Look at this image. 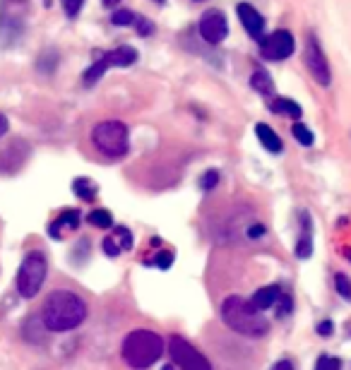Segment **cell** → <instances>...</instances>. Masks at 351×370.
I'll list each match as a JSON object with an SVG mask.
<instances>
[{
  "label": "cell",
  "mask_w": 351,
  "mask_h": 370,
  "mask_svg": "<svg viewBox=\"0 0 351 370\" xmlns=\"http://www.w3.org/2000/svg\"><path fill=\"white\" fill-rule=\"evenodd\" d=\"M111 22L116 24V27H125V24H133L135 22V15L133 10H116V12L111 15Z\"/></svg>",
  "instance_id": "cell-26"
},
{
  "label": "cell",
  "mask_w": 351,
  "mask_h": 370,
  "mask_svg": "<svg viewBox=\"0 0 351 370\" xmlns=\"http://www.w3.org/2000/svg\"><path fill=\"white\" fill-rule=\"evenodd\" d=\"M236 12H238V19L243 24V29L248 32L250 39L260 41L265 37V17L253 8L250 3H238L236 5Z\"/></svg>",
  "instance_id": "cell-11"
},
{
  "label": "cell",
  "mask_w": 351,
  "mask_h": 370,
  "mask_svg": "<svg viewBox=\"0 0 351 370\" xmlns=\"http://www.w3.org/2000/svg\"><path fill=\"white\" fill-rule=\"evenodd\" d=\"M250 87L255 89L258 94H263V96H267V94H272V89H274V82H272V77H269V73L267 70H263V68H258L253 75H250Z\"/></svg>",
  "instance_id": "cell-18"
},
{
  "label": "cell",
  "mask_w": 351,
  "mask_h": 370,
  "mask_svg": "<svg viewBox=\"0 0 351 370\" xmlns=\"http://www.w3.org/2000/svg\"><path fill=\"white\" fill-rule=\"evenodd\" d=\"M154 265H157L159 270H169V267L173 265V252H171V250H164V252H159V255L154 257Z\"/></svg>",
  "instance_id": "cell-30"
},
{
  "label": "cell",
  "mask_w": 351,
  "mask_h": 370,
  "mask_svg": "<svg viewBox=\"0 0 351 370\" xmlns=\"http://www.w3.org/2000/svg\"><path fill=\"white\" fill-rule=\"evenodd\" d=\"M87 221L92 226H97V229H111V226H113V216H111V212H108V210H94V212H89Z\"/></svg>",
  "instance_id": "cell-20"
},
{
  "label": "cell",
  "mask_w": 351,
  "mask_h": 370,
  "mask_svg": "<svg viewBox=\"0 0 351 370\" xmlns=\"http://www.w3.org/2000/svg\"><path fill=\"white\" fill-rule=\"evenodd\" d=\"M265 236V226L260 224V221H253V226L248 229V238L250 241H258V238Z\"/></svg>",
  "instance_id": "cell-33"
},
{
  "label": "cell",
  "mask_w": 351,
  "mask_h": 370,
  "mask_svg": "<svg viewBox=\"0 0 351 370\" xmlns=\"http://www.w3.org/2000/svg\"><path fill=\"white\" fill-rule=\"evenodd\" d=\"M84 320H87V303L75 291L60 288V291L48 293V298L44 301L41 322L51 332H70V329H77Z\"/></svg>",
  "instance_id": "cell-1"
},
{
  "label": "cell",
  "mask_w": 351,
  "mask_h": 370,
  "mask_svg": "<svg viewBox=\"0 0 351 370\" xmlns=\"http://www.w3.org/2000/svg\"><path fill=\"white\" fill-rule=\"evenodd\" d=\"M269 111L272 113H277V115H289V118H294V120H298L301 118V106L296 104V101L292 99H287V96H277V99L269 104Z\"/></svg>",
  "instance_id": "cell-17"
},
{
  "label": "cell",
  "mask_w": 351,
  "mask_h": 370,
  "mask_svg": "<svg viewBox=\"0 0 351 370\" xmlns=\"http://www.w3.org/2000/svg\"><path fill=\"white\" fill-rule=\"evenodd\" d=\"M79 212L77 210H65V212H60V216L56 221H53L51 226H48V233H51L56 241H60V238L65 236V233H70V231H75L79 226Z\"/></svg>",
  "instance_id": "cell-13"
},
{
  "label": "cell",
  "mask_w": 351,
  "mask_h": 370,
  "mask_svg": "<svg viewBox=\"0 0 351 370\" xmlns=\"http://www.w3.org/2000/svg\"><path fill=\"white\" fill-rule=\"evenodd\" d=\"M106 70H108V65L104 63L102 58H99V60H94V63H92V68H89L87 73H84V77H82V80H84V84H94L99 77H102L104 73H106Z\"/></svg>",
  "instance_id": "cell-21"
},
{
  "label": "cell",
  "mask_w": 351,
  "mask_h": 370,
  "mask_svg": "<svg viewBox=\"0 0 351 370\" xmlns=\"http://www.w3.org/2000/svg\"><path fill=\"white\" fill-rule=\"evenodd\" d=\"M73 192L79 197V200H84V202H92L94 197H97V192H99V187L94 181H89V178H77L73 183Z\"/></svg>",
  "instance_id": "cell-19"
},
{
  "label": "cell",
  "mask_w": 351,
  "mask_h": 370,
  "mask_svg": "<svg viewBox=\"0 0 351 370\" xmlns=\"http://www.w3.org/2000/svg\"><path fill=\"white\" fill-rule=\"evenodd\" d=\"M46 272H48V262L46 255L41 250H32L24 255L22 265L17 270V291L22 298H34L39 291H41L44 281H46Z\"/></svg>",
  "instance_id": "cell-5"
},
{
  "label": "cell",
  "mask_w": 351,
  "mask_h": 370,
  "mask_svg": "<svg viewBox=\"0 0 351 370\" xmlns=\"http://www.w3.org/2000/svg\"><path fill=\"white\" fill-rule=\"evenodd\" d=\"M113 238L118 241L120 250H130V248H133V233H130V229H125V226H116Z\"/></svg>",
  "instance_id": "cell-23"
},
{
  "label": "cell",
  "mask_w": 351,
  "mask_h": 370,
  "mask_svg": "<svg viewBox=\"0 0 351 370\" xmlns=\"http://www.w3.org/2000/svg\"><path fill=\"white\" fill-rule=\"evenodd\" d=\"M164 339L152 329H133L120 344V356L133 370H147L162 358Z\"/></svg>",
  "instance_id": "cell-3"
},
{
  "label": "cell",
  "mask_w": 351,
  "mask_h": 370,
  "mask_svg": "<svg viewBox=\"0 0 351 370\" xmlns=\"http://www.w3.org/2000/svg\"><path fill=\"white\" fill-rule=\"evenodd\" d=\"M255 135H258L260 145H263L267 151H272V154H279V151L284 149L282 138H279V135L274 133V130L269 128L267 123H258V125H255Z\"/></svg>",
  "instance_id": "cell-16"
},
{
  "label": "cell",
  "mask_w": 351,
  "mask_h": 370,
  "mask_svg": "<svg viewBox=\"0 0 351 370\" xmlns=\"http://www.w3.org/2000/svg\"><path fill=\"white\" fill-rule=\"evenodd\" d=\"M222 320L229 329L250 339H263L269 332V320L263 311L250 306V301L240 296H229L222 303Z\"/></svg>",
  "instance_id": "cell-2"
},
{
  "label": "cell",
  "mask_w": 351,
  "mask_h": 370,
  "mask_svg": "<svg viewBox=\"0 0 351 370\" xmlns=\"http://www.w3.org/2000/svg\"><path fill=\"white\" fill-rule=\"evenodd\" d=\"M282 296V288L277 284H269V286H263L250 296V306L258 308V311H267L277 303V298Z\"/></svg>",
  "instance_id": "cell-15"
},
{
  "label": "cell",
  "mask_w": 351,
  "mask_h": 370,
  "mask_svg": "<svg viewBox=\"0 0 351 370\" xmlns=\"http://www.w3.org/2000/svg\"><path fill=\"white\" fill-rule=\"evenodd\" d=\"M92 142L104 156H108V159H120V156H125L130 149L128 125H125L123 120H102V123L94 125Z\"/></svg>",
  "instance_id": "cell-4"
},
{
  "label": "cell",
  "mask_w": 351,
  "mask_h": 370,
  "mask_svg": "<svg viewBox=\"0 0 351 370\" xmlns=\"http://www.w3.org/2000/svg\"><path fill=\"white\" fill-rule=\"evenodd\" d=\"M60 3H63V10H65L68 17H77L79 10H82V5H84V0H60Z\"/></svg>",
  "instance_id": "cell-29"
},
{
  "label": "cell",
  "mask_w": 351,
  "mask_h": 370,
  "mask_svg": "<svg viewBox=\"0 0 351 370\" xmlns=\"http://www.w3.org/2000/svg\"><path fill=\"white\" fill-rule=\"evenodd\" d=\"M135 24H137V34H140V37H149V34H152V29H154V24L149 22V19H144V17L137 19Z\"/></svg>",
  "instance_id": "cell-32"
},
{
  "label": "cell",
  "mask_w": 351,
  "mask_h": 370,
  "mask_svg": "<svg viewBox=\"0 0 351 370\" xmlns=\"http://www.w3.org/2000/svg\"><path fill=\"white\" fill-rule=\"evenodd\" d=\"M342 252H344V255H347V257H349V262H351V248H344V250H342Z\"/></svg>",
  "instance_id": "cell-38"
},
{
  "label": "cell",
  "mask_w": 351,
  "mask_h": 370,
  "mask_svg": "<svg viewBox=\"0 0 351 370\" xmlns=\"http://www.w3.org/2000/svg\"><path fill=\"white\" fill-rule=\"evenodd\" d=\"M303 63H305V68H308L310 77H313L315 82L320 84V87H330V82H332V73H330V63H328V58H325L323 48H320L318 39H315L313 34H308V39H305Z\"/></svg>",
  "instance_id": "cell-8"
},
{
  "label": "cell",
  "mask_w": 351,
  "mask_h": 370,
  "mask_svg": "<svg viewBox=\"0 0 351 370\" xmlns=\"http://www.w3.org/2000/svg\"><path fill=\"white\" fill-rule=\"evenodd\" d=\"M154 3H164V0H154Z\"/></svg>",
  "instance_id": "cell-40"
},
{
  "label": "cell",
  "mask_w": 351,
  "mask_h": 370,
  "mask_svg": "<svg viewBox=\"0 0 351 370\" xmlns=\"http://www.w3.org/2000/svg\"><path fill=\"white\" fill-rule=\"evenodd\" d=\"M217 183H219V171H207V174H202V178H200L202 190H212Z\"/></svg>",
  "instance_id": "cell-31"
},
{
  "label": "cell",
  "mask_w": 351,
  "mask_h": 370,
  "mask_svg": "<svg viewBox=\"0 0 351 370\" xmlns=\"http://www.w3.org/2000/svg\"><path fill=\"white\" fill-rule=\"evenodd\" d=\"M102 60L108 68H128V65H133L135 60H137V50L133 46H120V48H113V50H108V53H104Z\"/></svg>",
  "instance_id": "cell-14"
},
{
  "label": "cell",
  "mask_w": 351,
  "mask_h": 370,
  "mask_svg": "<svg viewBox=\"0 0 351 370\" xmlns=\"http://www.w3.org/2000/svg\"><path fill=\"white\" fill-rule=\"evenodd\" d=\"M334 332V322L332 320H323L318 324V334L320 337H330V334Z\"/></svg>",
  "instance_id": "cell-34"
},
{
  "label": "cell",
  "mask_w": 351,
  "mask_h": 370,
  "mask_svg": "<svg viewBox=\"0 0 351 370\" xmlns=\"http://www.w3.org/2000/svg\"><path fill=\"white\" fill-rule=\"evenodd\" d=\"M102 248H104V252H106L108 257H118L120 252V246H118V241L113 236H108V238H104V243H102Z\"/></svg>",
  "instance_id": "cell-28"
},
{
  "label": "cell",
  "mask_w": 351,
  "mask_h": 370,
  "mask_svg": "<svg viewBox=\"0 0 351 370\" xmlns=\"http://www.w3.org/2000/svg\"><path fill=\"white\" fill-rule=\"evenodd\" d=\"M292 133H294V138L298 140L303 147H310V145H313V140H315V138H313V133H310V130L305 128L303 123H294Z\"/></svg>",
  "instance_id": "cell-22"
},
{
  "label": "cell",
  "mask_w": 351,
  "mask_h": 370,
  "mask_svg": "<svg viewBox=\"0 0 351 370\" xmlns=\"http://www.w3.org/2000/svg\"><path fill=\"white\" fill-rule=\"evenodd\" d=\"M272 370H296V368L292 361H279V363H274Z\"/></svg>",
  "instance_id": "cell-35"
},
{
  "label": "cell",
  "mask_w": 351,
  "mask_h": 370,
  "mask_svg": "<svg viewBox=\"0 0 351 370\" xmlns=\"http://www.w3.org/2000/svg\"><path fill=\"white\" fill-rule=\"evenodd\" d=\"M277 317L279 320H284V317H289V313H292V308H294V301H292V296H287V293H282V296L277 298Z\"/></svg>",
  "instance_id": "cell-24"
},
{
  "label": "cell",
  "mask_w": 351,
  "mask_h": 370,
  "mask_svg": "<svg viewBox=\"0 0 351 370\" xmlns=\"http://www.w3.org/2000/svg\"><path fill=\"white\" fill-rule=\"evenodd\" d=\"M296 257L301 260H308L313 255V224H310V214L308 212H301V236L296 241Z\"/></svg>",
  "instance_id": "cell-12"
},
{
  "label": "cell",
  "mask_w": 351,
  "mask_h": 370,
  "mask_svg": "<svg viewBox=\"0 0 351 370\" xmlns=\"http://www.w3.org/2000/svg\"><path fill=\"white\" fill-rule=\"evenodd\" d=\"M162 370H173V366H164Z\"/></svg>",
  "instance_id": "cell-39"
},
{
  "label": "cell",
  "mask_w": 351,
  "mask_h": 370,
  "mask_svg": "<svg viewBox=\"0 0 351 370\" xmlns=\"http://www.w3.org/2000/svg\"><path fill=\"white\" fill-rule=\"evenodd\" d=\"M8 128H10V123H8V118H5L3 113H0V138H3L5 133H8Z\"/></svg>",
  "instance_id": "cell-36"
},
{
  "label": "cell",
  "mask_w": 351,
  "mask_h": 370,
  "mask_svg": "<svg viewBox=\"0 0 351 370\" xmlns=\"http://www.w3.org/2000/svg\"><path fill=\"white\" fill-rule=\"evenodd\" d=\"M334 288H337V293L342 298H347V301H351V281L347 275H337L334 277Z\"/></svg>",
  "instance_id": "cell-25"
},
{
  "label": "cell",
  "mask_w": 351,
  "mask_h": 370,
  "mask_svg": "<svg viewBox=\"0 0 351 370\" xmlns=\"http://www.w3.org/2000/svg\"><path fill=\"white\" fill-rule=\"evenodd\" d=\"M315 370H342V361L325 353V356L318 358V363H315Z\"/></svg>",
  "instance_id": "cell-27"
},
{
  "label": "cell",
  "mask_w": 351,
  "mask_h": 370,
  "mask_svg": "<svg viewBox=\"0 0 351 370\" xmlns=\"http://www.w3.org/2000/svg\"><path fill=\"white\" fill-rule=\"evenodd\" d=\"M29 15V0H0V41L15 44L24 32Z\"/></svg>",
  "instance_id": "cell-6"
},
{
  "label": "cell",
  "mask_w": 351,
  "mask_h": 370,
  "mask_svg": "<svg viewBox=\"0 0 351 370\" xmlns=\"http://www.w3.org/2000/svg\"><path fill=\"white\" fill-rule=\"evenodd\" d=\"M169 353H171L173 366L180 370H212L209 361L193 346L190 342H185L183 337H171L169 342Z\"/></svg>",
  "instance_id": "cell-7"
},
{
  "label": "cell",
  "mask_w": 351,
  "mask_h": 370,
  "mask_svg": "<svg viewBox=\"0 0 351 370\" xmlns=\"http://www.w3.org/2000/svg\"><path fill=\"white\" fill-rule=\"evenodd\" d=\"M104 5H106V8H116V5L120 3V0H102Z\"/></svg>",
  "instance_id": "cell-37"
},
{
  "label": "cell",
  "mask_w": 351,
  "mask_h": 370,
  "mask_svg": "<svg viewBox=\"0 0 351 370\" xmlns=\"http://www.w3.org/2000/svg\"><path fill=\"white\" fill-rule=\"evenodd\" d=\"M198 29H200V37H202L205 41L212 44V46H217V44H222L224 39H227L229 22H227V17L219 12V10H209V12L202 15Z\"/></svg>",
  "instance_id": "cell-10"
},
{
  "label": "cell",
  "mask_w": 351,
  "mask_h": 370,
  "mask_svg": "<svg viewBox=\"0 0 351 370\" xmlns=\"http://www.w3.org/2000/svg\"><path fill=\"white\" fill-rule=\"evenodd\" d=\"M294 48H296L294 37L287 32V29H277V32L260 39V53H263V58H267V60L289 58V55L294 53Z\"/></svg>",
  "instance_id": "cell-9"
}]
</instances>
